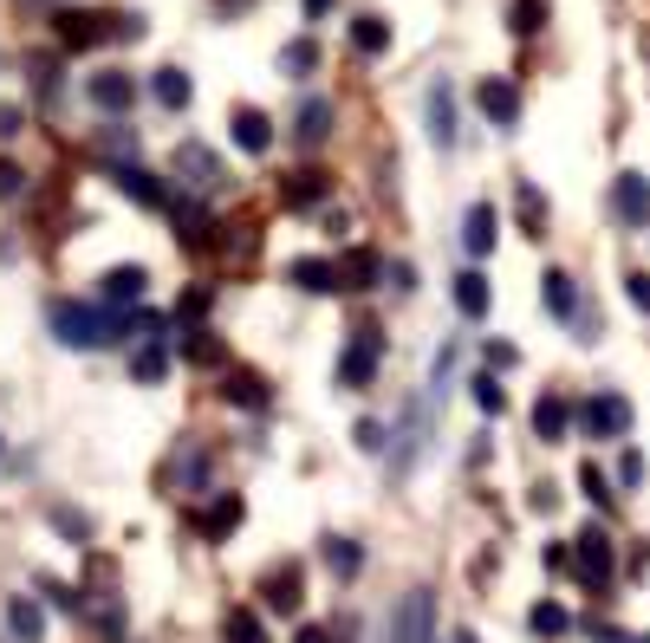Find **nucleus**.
I'll return each instance as SVG.
<instances>
[{
  "label": "nucleus",
  "instance_id": "nucleus-16",
  "mask_svg": "<svg viewBox=\"0 0 650 643\" xmlns=\"http://www.w3.org/2000/svg\"><path fill=\"white\" fill-rule=\"evenodd\" d=\"M423 449H430V410L417 403V410L404 416V442H397V455H391V475H410Z\"/></svg>",
  "mask_w": 650,
  "mask_h": 643
},
{
  "label": "nucleus",
  "instance_id": "nucleus-11",
  "mask_svg": "<svg viewBox=\"0 0 650 643\" xmlns=\"http://www.w3.org/2000/svg\"><path fill=\"white\" fill-rule=\"evenodd\" d=\"M111 176H117V189H124L130 202H143V208H169V189L156 182V169H143V163H117Z\"/></svg>",
  "mask_w": 650,
  "mask_h": 643
},
{
  "label": "nucleus",
  "instance_id": "nucleus-26",
  "mask_svg": "<svg viewBox=\"0 0 650 643\" xmlns=\"http://www.w3.org/2000/svg\"><path fill=\"white\" fill-rule=\"evenodd\" d=\"M221 397L241 403V410H267V377H260V371H228V377H221Z\"/></svg>",
  "mask_w": 650,
  "mask_h": 643
},
{
  "label": "nucleus",
  "instance_id": "nucleus-43",
  "mask_svg": "<svg viewBox=\"0 0 650 643\" xmlns=\"http://www.w3.org/2000/svg\"><path fill=\"white\" fill-rule=\"evenodd\" d=\"M619 481H625V488H638V481H645V455H638V449H625V455H619Z\"/></svg>",
  "mask_w": 650,
  "mask_h": 643
},
{
  "label": "nucleus",
  "instance_id": "nucleus-4",
  "mask_svg": "<svg viewBox=\"0 0 650 643\" xmlns=\"http://www.w3.org/2000/svg\"><path fill=\"white\" fill-rule=\"evenodd\" d=\"M378 358H384L378 325H358V332H352V345L339 351V384H345V390H365V384L378 377Z\"/></svg>",
  "mask_w": 650,
  "mask_h": 643
},
{
  "label": "nucleus",
  "instance_id": "nucleus-5",
  "mask_svg": "<svg viewBox=\"0 0 650 643\" xmlns=\"http://www.w3.org/2000/svg\"><path fill=\"white\" fill-rule=\"evenodd\" d=\"M573 566H579V579L592 586V592H606L612 586V533L606 527H586V533H573Z\"/></svg>",
  "mask_w": 650,
  "mask_h": 643
},
{
  "label": "nucleus",
  "instance_id": "nucleus-33",
  "mask_svg": "<svg viewBox=\"0 0 650 643\" xmlns=\"http://www.w3.org/2000/svg\"><path fill=\"white\" fill-rule=\"evenodd\" d=\"M527 631H534V638H566V631H573V618H566V605H560V599H540V605L527 612Z\"/></svg>",
  "mask_w": 650,
  "mask_h": 643
},
{
  "label": "nucleus",
  "instance_id": "nucleus-34",
  "mask_svg": "<svg viewBox=\"0 0 650 643\" xmlns=\"http://www.w3.org/2000/svg\"><path fill=\"white\" fill-rule=\"evenodd\" d=\"M514 208H521V228H527V234H547V195H540L534 182L514 189Z\"/></svg>",
  "mask_w": 650,
  "mask_h": 643
},
{
  "label": "nucleus",
  "instance_id": "nucleus-27",
  "mask_svg": "<svg viewBox=\"0 0 650 643\" xmlns=\"http://www.w3.org/2000/svg\"><path fill=\"white\" fill-rule=\"evenodd\" d=\"M286 280H293V286H306V293H339V267H332V260H313V254H306V260H293V267H286Z\"/></svg>",
  "mask_w": 650,
  "mask_h": 643
},
{
  "label": "nucleus",
  "instance_id": "nucleus-17",
  "mask_svg": "<svg viewBox=\"0 0 650 643\" xmlns=\"http://www.w3.org/2000/svg\"><path fill=\"white\" fill-rule=\"evenodd\" d=\"M7 631H13V643H39L46 638V612H39V599H7Z\"/></svg>",
  "mask_w": 650,
  "mask_h": 643
},
{
  "label": "nucleus",
  "instance_id": "nucleus-35",
  "mask_svg": "<svg viewBox=\"0 0 650 643\" xmlns=\"http://www.w3.org/2000/svg\"><path fill=\"white\" fill-rule=\"evenodd\" d=\"M221 638H228V643H267V625H260V612L234 605V612H228V625H221Z\"/></svg>",
  "mask_w": 650,
  "mask_h": 643
},
{
  "label": "nucleus",
  "instance_id": "nucleus-44",
  "mask_svg": "<svg viewBox=\"0 0 650 643\" xmlns=\"http://www.w3.org/2000/svg\"><path fill=\"white\" fill-rule=\"evenodd\" d=\"M20 130H26V111H20V104H0V143H13Z\"/></svg>",
  "mask_w": 650,
  "mask_h": 643
},
{
  "label": "nucleus",
  "instance_id": "nucleus-36",
  "mask_svg": "<svg viewBox=\"0 0 650 643\" xmlns=\"http://www.w3.org/2000/svg\"><path fill=\"white\" fill-rule=\"evenodd\" d=\"M469 397H475V403H482L488 416H501V410H508V390L495 384V371H482V377H469Z\"/></svg>",
  "mask_w": 650,
  "mask_h": 643
},
{
  "label": "nucleus",
  "instance_id": "nucleus-6",
  "mask_svg": "<svg viewBox=\"0 0 650 643\" xmlns=\"http://www.w3.org/2000/svg\"><path fill=\"white\" fill-rule=\"evenodd\" d=\"M176 176L189 182V195H215V189L228 182V176H221V156H215L208 143H195V137L176 143Z\"/></svg>",
  "mask_w": 650,
  "mask_h": 643
},
{
  "label": "nucleus",
  "instance_id": "nucleus-55",
  "mask_svg": "<svg viewBox=\"0 0 650 643\" xmlns=\"http://www.w3.org/2000/svg\"><path fill=\"white\" fill-rule=\"evenodd\" d=\"M638 643H650V638H638Z\"/></svg>",
  "mask_w": 650,
  "mask_h": 643
},
{
  "label": "nucleus",
  "instance_id": "nucleus-50",
  "mask_svg": "<svg viewBox=\"0 0 650 643\" xmlns=\"http://www.w3.org/2000/svg\"><path fill=\"white\" fill-rule=\"evenodd\" d=\"M384 280H391V286H397V293H410V286H417V273H410V260H397V267H391V273H384Z\"/></svg>",
  "mask_w": 650,
  "mask_h": 643
},
{
  "label": "nucleus",
  "instance_id": "nucleus-52",
  "mask_svg": "<svg viewBox=\"0 0 650 643\" xmlns=\"http://www.w3.org/2000/svg\"><path fill=\"white\" fill-rule=\"evenodd\" d=\"M592 638H599V643H632L625 631H612V625H592Z\"/></svg>",
  "mask_w": 650,
  "mask_h": 643
},
{
  "label": "nucleus",
  "instance_id": "nucleus-28",
  "mask_svg": "<svg viewBox=\"0 0 650 643\" xmlns=\"http://www.w3.org/2000/svg\"><path fill=\"white\" fill-rule=\"evenodd\" d=\"M456 312L462 319H488V273H456Z\"/></svg>",
  "mask_w": 650,
  "mask_h": 643
},
{
  "label": "nucleus",
  "instance_id": "nucleus-23",
  "mask_svg": "<svg viewBox=\"0 0 650 643\" xmlns=\"http://www.w3.org/2000/svg\"><path fill=\"white\" fill-rule=\"evenodd\" d=\"M208 228H215V221L202 215V202H195V195H182V202H176V241H182V247H208V241H215Z\"/></svg>",
  "mask_w": 650,
  "mask_h": 643
},
{
  "label": "nucleus",
  "instance_id": "nucleus-42",
  "mask_svg": "<svg viewBox=\"0 0 650 643\" xmlns=\"http://www.w3.org/2000/svg\"><path fill=\"white\" fill-rule=\"evenodd\" d=\"M208 312V286H189L182 299H176V319H202Z\"/></svg>",
  "mask_w": 650,
  "mask_h": 643
},
{
  "label": "nucleus",
  "instance_id": "nucleus-54",
  "mask_svg": "<svg viewBox=\"0 0 650 643\" xmlns=\"http://www.w3.org/2000/svg\"><path fill=\"white\" fill-rule=\"evenodd\" d=\"M449 643H482V638H475V631H456V638H449Z\"/></svg>",
  "mask_w": 650,
  "mask_h": 643
},
{
  "label": "nucleus",
  "instance_id": "nucleus-15",
  "mask_svg": "<svg viewBox=\"0 0 650 643\" xmlns=\"http://www.w3.org/2000/svg\"><path fill=\"white\" fill-rule=\"evenodd\" d=\"M495 234H501L495 202H475V208H469V221H462V247H469L475 260H488V254H495Z\"/></svg>",
  "mask_w": 650,
  "mask_h": 643
},
{
  "label": "nucleus",
  "instance_id": "nucleus-9",
  "mask_svg": "<svg viewBox=\"0 0 650 643\" xmlns=\"http://www.w3.org/2000/svg\"><path fill=\"white\" fill-rule=\"evenodd\" d=\"M85 98H91L98 111L124 117V111L137 104V85H130V72H91V78H85Z\"/></svg>",
  "mask_w": 650,
  "mask_h": 643
},
{
  "label": "nucleus",
  "instance_id": "nucleus-21",
  "mask_svg": "<svg viewBox=\"0 0 650 643\" xmlns=\"http://www.w3.org/2000/svg\"><path fill=\"white\" fill-rule=\"evenodd\" d=\"M176 351H182V364H202V371L228 358V345H221L208 325H182V345H176Z\"/></svg>",
  "mask_w": 650,
  "mask_h": 643
},
{
  "label": "nucleus",
  "instance_id": "nucleus-19",
  "mask_svg": "<svg viewBox=\"0 0 650 643\" xmlns=\"http://www.w3.org/2000/svg\"><path fill=\"white\" fill-rule=\"evenodd\" d=\"M293 137H299L306 150H319V143L332 137V104H326V98H306L299 117H293Z\"/></svg>",
  "mask_w": 650,
  "mask_h": 643
},
{
  "label": "nucleus",
  "instance_id": "nucleus-1",
  "mask_svg": "<svg viewBox=\"0 0 650 643\" xmlns=\"http://www.w3.org/2000/svg\"><path fill=\"white\" fill-rule=\"evenodd\" d=\"M52 338L72 345V351H104L130 332V312H98V306H78V299H52Z\"/></svg>",
  "mask_w": 650,
  "mask_h": 643
},
{
  "label": "nucleus",
  "instance_id": "nucleus-12",
  "mask_svg": "<svg viewBox=\"0 0 650 643\" xmlns=\"http://www.w3.org/2000/svg\"><path fill=\"white\" fill-rule=\"evenodd\" d=\"M332 267H339V293H365V286L384 280V260H378L371 247H352V254H339Z\"/></svg>",
  "mask_w": 650,
  "mask_h": 643
},
{
  "label": "nucleus",
  "instance_id": "nucleus-32",
  "mask_svg": "<svg viewBox=\"0 0 650 643\" xmlns=\"http://www.w3.org/2000/svg\"><path fill=\"white\" fill-rule=\"evenodd\" d=\"M150 91H156V104H163V111H182V104L195 98V85H189V72H176V65H163V72L150 78Z\"/></svg>",
  "mask_w": 650,
  "mask_h": 643
},
{
  "label": "nucleus",
  "instance_id": "nucleus-7",
  "mask_svg": "<svg viewBox=\"0 0 650 643\" xmlns=\"http://www.w3.org/2000/svg\"><path fill=\"white\" fill-rule=\"evenodd\" d=\"M586 436H599V442L632 436V403H625L619 390H599V397L586 403Z\"/></svg>",
  "mask_w": 650,
  "mask_h": 643
},
{
  "label": "nucleus",
  "instance_id": "nucleus-20",
  "mask_svg": "<svg viewBox=\"0 0 650 643\" xmlns=\"http://www.w3.org/2000/svg\"><path fill=\"white\" fill-rule=\"evenodd\" d=\"M234 143H241L247 156H267V143H273V124H267V111L241 104V111H234Z\"/></svg>",
  "mask_w": 650,
  "mask_h": 643
},
{
  "label": "nucleus",
  "instance_id": "nucleus-37",
  "mask_svg": "<svg viewBox=\"0 0 650 643\" xmlns=\"http://www.w3.org/2000/svg\"><path fill=\"white\" fill-rule=\"evenodd\" d=\"M326 566H332L339 579H352V573L365 566V553H358V540H326Z\"/></svg>",
  "mask_w": 650,
  "mask_h": 643
},
{
  "label": "nucleus",
  "instance_id": "nucleus-8",
  "mask_svg": "<svg viewBox=\"0 0 650 643\" xmlns=\"http://www.w3.org/2000/svg\"><path fill=\"white\" fill-rule=\"evenodd\" d=\"M612 208H619L625 228H650V176L625 169V176L612 182Z\"/></svg>",
  "mask_w": 650,
  "mask_h": 643
},
{
  "label": "nucleus",
  "instance_id": "nucleus-40",
  "mask_svg": "<svg viewBox=\"0 0 650 643\" xmlns=\"http://www.w3.org/2000/svg\"><path fill=\"white\" fill-rule=\"evenodd\" d=\"M579 488H586V501H599V507L612 501V481H606V468H599V462H586V468H579Z\"/></svg>",
  "mask_w": 650,
  "mask_h": 643
},
{
  "label": "nucleus",
  "instance_id": "nucleus-38",
  "mask_svg": "<svg viewBox=\"0 0 650 643\" xmlns=\"http://www.w3.org/2000/svg\"><path fill=\"white\" fill-rule=\"evenodd\" d=\"M280 65H286V72H293V78H306V72H313V65H319V46H313V39H306V33H299V39H293V46H286V52H280Z\"/></svg>",
  "mask_w": 650,
  "mask_h": 643
},
{
  "label": "nucleus",
  "instance_id": "nucleus-46",
  "mask_svg": "<svg viewBox=\"0 0 650 643\" xmlns=\"http://www.w3.org/2000/svg\"><path fill=\"white\" fill-rule=\"evenodd\" d=\"M514 364H521L514 345H488V371H514Z\"/></svg>",
  "mask_w": 650,
  "mask_h": 643
},
{
  "label": "nucleus",
  "instance_id": "nucleus-53",
  "mask_svg": "<svg viewBox=\"0 0 650 643\" xmlns=\"http://www.w3.org/2000/svg\"><path fill=\"white\" fill-rule=\"evenodd\" d=\"M332 13V0H306V20H326Z\"/></svg>",
  "mask_w": 650,
  "mask_h": 643
},
{
  "label": "nucleus",
  "instance_id": "nucleus-41",
  "mask_svg": "<svg viewBox=\"0 0 650 643\" xmlns=\"http://www.w3.org/2000/svg\"><path fill=\"white\" fill-rule=\"evenodd\" d=\"M20 189H26V169H20L13 156H0V202H13Z\"/></svg>",
  "mask_w": 650,
  "mask_h": 643
},
{
  "label": "nucleus",
  "instance_id": "nucleus-48",
  "mask_svg": "<svg viewBox=\"0 0 650 643\" xmlns=\"http://www.w3.org/2000/svg\"><path fill=\"white\" fill-rule=\"evenodd\" d=\"M52 520H59V527H65V533H72V546H78V540H85V533H91V527H85V520H78V514H72V507H52Z\"/></svg>",
  "mask_w": 650,
  "mask_h": 643
},
{
  "label": "nucleus",
  "instance_id": "nucleus-49",
  "mask_svg": "<svg viewBox=\"0 0 650 643\" xmlns=\"http://www.w3.org/2000/svg\"><path fill=\"white\" fill-rule=\"evenodd\" d=\"M39 592H46V599H52V605H59V612H78V592H65V586H52V579H46V586H39Z\"/></svg>",
  "mask_w": 650,
  "mask_h": 643
},
{
  "label": "nucleus",
  "instance_id": "nucleus-47",
  "mask_svg": "<svg viewBox=\"0 0 650 643\" xmlns=\"http://www.w3.org/2000/svg\"><path fill=\"white\" fill-rule=\"evenodd\" d=\"M358 449H371V455H378V449H384V423H371V416H365V423H358Z\"/></svg>",
  "mask_w": 650,
  "mask_h": 643
},
{
  "label": "nucleus",
  "instance_id": "nucleus-45",
  "mask_svg": "<svg viewBox=\"0 0 650 643\" xmlns=\"http://www.w3.org/2000/svg\"><path fill=\"white\" fill-rule=\"evenodd\" d=\"M625 293H632L638 312H650V273H625Z\"/></svg>",
  "mask_w": 650,
  "mask_h": 643
},
{
  "label": "nucleus",
  "instance_id": "nucleus-51",
  "mask_svg": "<svg viewBox=\"0 0 650 643\" xmlns=\"http://www.w3.org/2000/svg\"><path fill=\"white\" fill-rule=\"evenodd\" d=\"M293 643H332V631H326V625H299V638Z\"/></svg>",
  "mask_w": 650,
  "mask_h": 643
},
{
  "label": "nucleus",
  "instance_id": "nucleus-13",
  "mask_svg": "<svg viewBox=\"0 0 650 643\" xmlns=\"http://www.w3.org/2000/svg\"><path fill=\"white\" fill-rule=\"evenodd\" d=\"M241 514H247L241 494H215L208 507H195V533H202V540H228V533L241 527Z\"/></svg>",
  "mask_w": 650,
  "mask_h": 643
},
{
  "label": "nucleus",
  "instance_id": "nucleus-31",
  "mask_svg": "<svg viewBox=\"0 0 650 643\" xmlns=\"http://www.w3.org/2000/svg\"><path fill=\"white\" fill-rule=\"evenodd\" d=\"M352 46H358L365 59L391 52V20H378V13H358V20H352Z\"/></svg>",
  "mask_w": 650,
  "mask_h": 643
},
{
  "label": "nucleus",
  "instance_id": "nucleus-3",
  "mask_svg": "<svg viewBox=\"0 0 650 643\" xmlns=\"http://www.w3.org/2000/svg\"><path fill=\"white\" fill-rule=\"evenodd\" d=\"M384 643H436V599H430V586H410L397 599V612L384 625Z\"/></svg>",
  "mask_w": 650,
  "mask_h": 643
},
{
  "label": "nucleus",
  "instance_id": "nucleus-39",
  "mask_svg": "<svg viewBox=\"0 0 650 643\" xmlns=\"http://www.w3.org/2000/svg\"><path fill=\"white\" fill-rule=\"evenodd\" d=\"M508 20H514V33H540V26H547V7H540V0H514Z\"/></svg>",
  "mask_w": 650,
  "mask_h": 643
},
{
  "label": "nucleus",
  "instance_id": "nucleus-24",
  "mask_svg": "<svg viewBox=\"0 0 650 643\" xmlns=\"http://www.w3.org/2000/svg\"><path fill=\"white\" fill-rule=\"evenodd\" d=\"M143 293H150V273H143V267H111V273H104V299H111V306H137Z\"/></svg>",
  "mask_w": 650,
  "mask_h": 643
},
{
  "label": "nucleus",
  "instance_id": "nucleus-25",
  "mask_svg": "<svg viewBox=\"0 0 650 643\" xmlns=\"http://www.w3.org/2000/svg\"><path fill=\"white\" fill-rule=\"evenodd\" d=\"M540 299H547V312H553V319H573V312H579V293H573V273L547 267V273H540Z\"/></svg>",
  "mask_w": 650,
  "mask_h": 643
},
{
  "label": "nucleus",
  "instance_id": "nucleus-18",
  "mask_svg": "<svg viewBox=\"0 0 650 643\" xmlns=\"http://www.w3.org/2000/svg\"><path fill=\"white\" fill-rule=\"evenodd\" d=\"M430 137H436V150H456V91L449 85H430Z\"/></svg>",
  "mask_w": 650,
  "mask_h": 643
},
{
  "label": "nucleus",
  "instance_id": "nucleus-29",
  "mask_svg": "<svg viewBox=\"0 0 650 643\" xmlns=\"http://www.w3.org/2000/svg\"><path fill=\"white\" fill-rule=\"evenodd\" d=\"M163 371H169L163 338H137V351H130V377H137V384H163Z\"/></svg>",
  "mask_w": 650,
  "mask_h": 643
},
{
  "label": "nucleus",
  "instance_id": "nucleus-14",
  "mask_svg": "<svg viewBox=\"0 0 650 643\" xmlns=\"http://www.w3.org/2000/svg\"><path fill=\"white\" fill-rule=\"evenodd\" d=\"M260 599H267V612H299V599H306V573L286 560V566H273L267 573V586H260Z\"/></svg>",
  "mask_w": 650,
  "mask_h": 643
},
{
  "label": "nucleus",
  "instance_id": "nucleus-30",
  "mask_svg": "<svg viewBox=\"0 0 650 643\" xmlns=\"http://www.w3.org/2000/svg\"><path fill=\"white\" fill-rule=\"evenodd\" d=\"M566 423H573V403H566V397H540V403H534V436H540V442H560Z\"/></svg>",
  "mask_w": 650,
  "mask_h": 643
},
{
  "label": "nucleus",
  "instance_id": "nucleus-2",
  "mask_svg": "<svg viewBox=\"0 0 650 643\" xmlns=\"http://www.w3.org/2000/svg\"><path fill=\"white\" fill-rule=\"evenodd\" d=\"M59 46L65 52H91V46H111V39H143V20L137 13H91V7H65L52 20Z\"/></svg>",
  "mask_w": 650,
  "mask_h": 643
},
{
  "label": "nucleus",
  "instance_id": "nucleus-10",
  "mask_svg": "<svg viewBox=\"0 0 650 643\" xmlns=\"http://www.w3.org/2000/svg\"><path fill=\"white\" fill-rule=\"evenodd\" d=\"M475 98H482V111H488V124H495V130H514V124H521V91H514L508 78H482V91H475Z\"/></svg>",
  "mask_w": 650,
  "mask_h": 643
},
{
  "label": "nucleus",
  "instance_id": "nucleus-22",
  "mask_svg": "<svg viewBox=\"0 0 650 643\" xmlns=\"http://www.w3.org/2000/svg\"><path fill=\"white\" fill-rule=\"evenodd\" d=\"M326 189H332L326 169H299V176L280 182V202H286V208H313V202H326Z\"/></svg>",
  "mask_w": 650,
  "mask_h": 643
}]
</instances>
